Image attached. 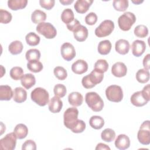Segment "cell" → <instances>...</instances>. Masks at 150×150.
I'll use <instances>...</instances> for the list:
<instances>
[{"instance_id": "cell-1", "label": "cell", "mask_w": 150, "mask_h": 150, "mask_svg": "<svg viewBox=\"0 0 150 150\" xmlns=\"http://www.w3.org/2000/svg\"><path fill=\"white\" fill-rule=\"evenodd\" d=\"M85 101L88 107L94 112H99L104 107L103 100L96 92L87 93L85 96Z\"/></svg>"}, {"instance_id": "cell-2", "label": "cell", "mask_w": 150, "mask_h": 150, "mask_svg": "<svg viewBox=\"0 0 150 150\" xmlns=\"http://www.w3.org/2000/svg\"><path fill=\"white\" fill-rule=\"evenodd\" d=\"M30 97L33 101L41 107L46 105L49 102V93L42 87L34 88L31 92Z\"/></svg>"}, {"instance_id": "cell-3", "label": "cell", "mask_w": 150, "mask_h": 150, "mask_svg": "<svg viewBox=\"0 0 150 150\" xmlns=\"http://www.w3.org/2000/svg\"><path fill=\"white\" fill-rule=\"evenodd\" d=\"M79 110L77 108L70 107L68 108L63 114V122L64 126L70 130L75 125L78 120Z\"/></svg>"}, {"instance_id": "cell-4", "label": "cell", "mask_w": 150, "mask_h": 150, "mask_svg": "<svg viewBox=\"0 0 150 150\" xmlns=\"http://www.w3.org/2000/svg\"><path fill=\"white\" fill-rule=\"evenodd\" d=\"M136 21V16L131 12H127L121 15L118 19L119 28L123 31L129 30Z\"/></svg>"}, {"instance_id": "cell-5", "label": "cell", "mask_w": 150, "mask_h": 150, "mask_svg": "<svg viewBox=\"0 0 150 150\" xmlns=\"http://www.w3.org/2000/svg\"><path fill=\"white\" fill-rule=\"evenodd\" d=\"M105 96L109 101L118 103L123 98V91L120 86L111 85L106 88Z\"/></svg>"}, {"instance_id": "cell-6", "label": "cell", "mask_w": 150, "mask_h": 150, "mask_svg": "<svg viewBox=\"0 0 150 150\" xmlns=\"http://www.w3.org/2000/svg\"><path fill=\"white\" fill-rule=\"evenodd\" d=\"M150 123L149 120L145 121L141 125L137 134L138 141L142 145H147L150 144Z\"/></svg>"}, {"instance_id": "cell-7", "label": "cell", "mask_w": 150, "mask_h": 150, "mask_svg": "<svg viewBox=\"0 0 150 150\" xmlns=\"http://www.w3.org/2000/svg\"><path fill=\"white\" fill-rule=\"evenodd\" d=\"M38 33L43 35L46 39H53L57 35V30L49 22H41L38 24L36 29Z\"/></svg>"}, {"instance_id": "cell-8", "label": "cell", "mask_w": 150, "mask_h": 150, "mask_svg": "<svg viewBox=\"0 0 150 150\" xmlns=\"http://www.w3.org/2000/svg\"><path fill=\"white\" fill-rule=\"evenodd\" d=\"M114 29V23L111 20H104L95 29V35L98 38L110 35Z\"/></svg>"}, {"instance_id": "cell-9", "label": "cell", "mask_w": 150, "mask_h": 150, "mask_svg": "<svg viewBox=\"0 0 150 150\" xmlns=\"http://www.w3.org/2000/svg\"><path fill=\"white\" fill-rule=\"evenodd\" d=\"M16 135L14 132L6 134L0 139V149L2 150H13L16 144Z\"/></svg>"}, {"instance_id": "cell-10", "label": "cell", "mask_w": 150, "mask_h": 150, "mask_svg": "<svg viewBox=\"0 0 150 150\" xmlns=\"http://www.w3.org/2000/svg\"><path fill=\"white\" fill-rule=\"evenodd\" d=\"M60 52L62 57L66 61L71 60L76 54L74 47L69 42H65L62 45Z\"/></svg>"}, {"instance_id": "cell-11", "label": "cell", "mask_w": 150, "mask_h": 150, "mask_svg": "<svg viewBox=\"0 0 150 150\" xmlns=\"http://www.w3.org/2000/svg\"><path fill=\"white\" fill-rule=\"evenodd\" d=\"M132 54L135 57L141 56L145 51L146 44L145 42L141 40H134L131 45Z\"/></svg>"}, {"instance_id": "cell-12", "label": "cell", "mask_w": 150, "mask_h": 150, "mask_svg": "<svg viewBox=\"0 0 150 150\" xmlns=\"http://www.w3.org/2000/svg\"><path fill=\"white\" fill-rule=\"evenodd\" d=\"M111 73L112 75L117 77H124L127 73V66L122 62H116L111 67Z\"/></svg>"}, {"instance_id": "cell-13", "label": "cell", "mask_w": 150, "mask_h": 150, "mask_svg": "<svg viewBox=\"0 0 150 150\" xmlns=\"http://www.w3.org/2000/svg\"><path fill=\"white\" fill-rule=\"evenodd\" d=\"M115 147L120 150L128 149L130 146V139L125 134H120L117 136L114 142Z\"/></svg>"}, {"instance_id": "cell-14", "label": "cell", "mask_w": 150, "mask_h": 150, "mask_svg": "<svg viewBox=\"0 0 150 150\" xmlns=\"http://www.w3.org/2000/svg\"><path fill=\"white\" fill-rule=\"evenodd\" d=\"M88 70L87 63L82 59H79L74 62L71 65V70L77 74H82Z\"/></svg>"}, {"instance_id": "cell-15", "label": "cell", "mask_w": 150, "mask_h": 150, "mask_svg": "<svg viewBox=\"0 0 150 150\" xmlns=\"http://www.w3.org/2000/svg\"><path fill=\"white\" fill-rule=\"evenodd\" d=\"M93 2L92 0H77L74 5V8L77 13L83 14L88 10Z\"/></svg>"}, {"instance_id": "cell-16", "label": "cell", "mask_w": 150, "mask_h": 150, "mask_svg": "<svg viewBox=\"0 0 150 150\" xmlns=\"http://www.w3.org/2000/svg\"><path fill=\"white\" fill-rule=\"evenodd\" d=\"M73 32L74 39L78 42H84L88 35L87 28L81 25H80Z\"/></svg>"}, {"instance_id": "cell-17", "label": "cell", "mask_w": 150, "mask_h": 150, "mask_svg": "<svg viewBox=\"0 0 150 150\" xmlns=\"http://www.w3.org/2000/svg\"><path fill=\"white\" fill-rule=\"evenodd\" d=\"M130 101L134 105L138 107H142L148 102L142 96L141 91H138L132 94L131 97Z\"/></svg>"}, {"instance_id": "cell-18", "label": "cell", "mask_w": 150, "mask_h": 150, "mask_svg": "<svg viewBox=\"0 0 150 150\" xmlns=\"http://www.w3.org/2000/svg\"><path fill=\"white\" fill-rule=\"evenodd\" d=\"M63 107V102L59 97H53L49 102V110L52 113L59 112Z\"/></svg>"}, {"instance_id": "cell-19", "label": "cell", "mask_w": 150, "mask_h": 150, "mask_svg": "<svg viewBox=\"0 0 150 150\" xmlns=\"http://www.w3.org/2000/svg\"><path fill=\"white\" fill-rule=\"evenodd\" d=\"M129 43L125 39H119L115 42V49L117 53L120 54H126L129 50Z\"/></svg>"}, {"instance_id": "cell-20", "label": "cell", "mask_w": 150, "mask_h": 150, "mask_svg": "<svg viewBox=\"0 0 150 150\" xmlns=\"http://www.w3.org/2000/svg\"><path fill=\"white\" fill-rule=\"evenodd\" d=\"M68 101L70 105L74 107H79L83 102V97L79 92L74 91L68 96Z\"/></svg>"}, {"instance_id": "cell-21", "label": "cell", "mask_w": 150, "mask_h": 150, "mask_svg": "<svg viewBox=\"0 0 150 150\" xmlns=\"http://www.w3.org/2000/svg\"><path fill=\"white\" fill-rule=\"evenodd\" d=\"M27 98V92L22 87H18L13 91V101L18 103H22L26 101Z\"/></svg>"}, {"instance_id": "cell-22", "label": "cell", "mask_w": 150, "mask_h": 150, "mask_svg": "<svg viewBox=\"0 0 150 150\" xmlns=\"http://www.w3.org/2000/svg\"><path fill=\"white\" fill-rule=\"evenodd\" d=\"M13 96V92L12 88L8 85L0 86V100L9 101Z\"/></svg>"}, {"instance_id": "cell-23", "label": "cell", "mask_w": 150, "mask_h": 150, "mask_svg": "<svg viewBox=\"0 0 150 150\" xmlns=\"http://www.w3.org/2000/svg\"><path fill=\"white\" fill-rule=\"evenodd\" d=\"M21 83L26 89H29L35 84L36 79L32 74L27 73L23 76L21 79Z\"/></svg>"}, {"instance_id": "cell-24", "label": "cell", "mask_w": 150, "mask_h": 150, "mask_svg": "<svg viewBox=\"0 0 150 150\" xmlns=\"http://www.w3.org/2000/svg\"><path fill=\"white\" fill-rule=\"evenodd\" d=\"M112 45L109 40H104L99 42L97 50L100 54L107 55L111 50Z\"/></svg>"}, {"instance_id": "cell-25", "label": "cell", "mask_w": 150, "mask_h": 150, "mask_svg": "<svg viewBox=\"0 0 150 150\" xmlns=\"http://www.w3.org/2000/svg\"><path fill=\"white\" fill-rule=\"evenodd\" d=\"M13 132L19 139H22L26 137L28 134V128L23 124H17L13 130Z\"/></svg>"}, {"instance_id": "cell-26", "label": "cell", "mask_w": 150, "mask_h": 150, "mask_svg": "<svg viewBox=\"0 0 150 150\" xmlns=\"http://www.w3.org/2000/svg\"><path fill=\"white\" fill-rule=\"evenodd\" d=\"M27 4V0H9L8 1V6L11 10L17 11L25 8Z\"/></svg>"}, {"instance_id": "cell-27", "label": "cell", "mask_w": 150, "mask_h": 150, "mask_svg": "<svg viewBox=\"0 0 150 150\" xmlns=\"http://www.w3.org/2000/svg\"><path fill=\"white\" fill-rule=\"evenodd\" d=\"M90 82L96 86V84L100 83L104 78V73L98 72L94 69L89 74L87 75Z\"/></svg>"}, {"instance_id": "cell-28", "label": "cell", "mask_w": 150, "mask_h": 150, "mask_svg": "<svg viewBox=\"0 0 150 150\" xmlns=\"http://www.w3.org/2000/svg\"><path fill=\"white\" fill-rule=\"evenodd\" d=\"M90 127L95 129H100L104 125V120L100 116L93 115L89 120Z\"/></svg>"}, {"instance_id": "cell-29", "label": "cell", "mask_w": 150, "mask_h": 150, "mask_svg": "<svg viewBox=\"0 0 150 150\" xmlns=\"http://www.w3.org/2000/svg\"><path fill=\"white\" fill-rule=\"evenodd\" d=\"M46 19V14L45 12L36 9L34 11L31 15L32 21L36 24H39V23L43 22Z\"/></svg>"}, {"instance_id": "cell-30", "label": "cell", "mask_w": 150, "mask_h": 150, "mask_svg": "<svg viewBox=\"0 0 150 150\" xmlns=\"http://www.w3.org/2000/svg\"><path fill=\"white\" fill-rule=\"evenodd\" d=\"M23 48V44L19 40L13 41L9 44L8 46V50L9 52L13 55L20 54L22 52Z\"/></svg>"}, {"instance_id": "cell-31", "label": "cell", "mask_w": 150, "mask_h": 150, "mask_svg": "<svg viewBox=\"0 0 150 150\" xmlns=\"http://www.w3.org/2000/svg\"><path fill=\"white\" fill-rule=\"evenodd\" d=\"M136 79L140 83H146L149 80V70L145 69H141L138 70L136 73Z\"/></svg>"}, {"instance_id": "cell-32", "label": "cell", "mask_w": 150, "mask_h": 150, "mask_svg": "<svg viewBox=\"0 0 150 150\" xmlns=\"http://www.w3.org/2000/svg\"><path fill=\"white\" fill-rule=\"evenodd\" d=\"M61 19L66 25L73 22L74 20V15L73 11L70 8L64 9L61 14Z\"/></svg>"}, {"instance_id": "cell-33", "label": "cell", "mask_w": 150, "mask_h": 150, "mask_svg": "<svg viewBox=\"0 0 150 150\" xmlns=\"http://www.w3.org/2000/svg\"><path fill=\"white\" fill-rule=\"evenodd\" d=\"M101 138L105 142H112L115 138V132L112 129L105 128L102 131Z\"/></svg>"}, {"instance_id": "cell-34", "label": "cell", "mask_w": 150, "mask_h": 150, "mask_svg": "<svg viewBox=\"0 0 150 150\" xmlns=\"http://www.w3.org/2000/svg\"><path fill=\"white\" fill-rule=\"evenodd\" d=\"M25 40L28 45L35 46L39 43L40 38L35 32H29L26 35Z\"/></svg>"}, {"instance_id": "cell-35", "label": "cell", "mask_w": 150, "mask_h": 150, "mask_svg": "<svg viewBox=\"0 0 150 150\" xmlns=\"http://www.w3.org/2000/svg\"><path fill=\"white\" fill-rule=\"evenodd\" d=\"M40 52L38 49H31L28 50L26 54L25 57L28 62L39 60L40 58Z\"/></svg>"}, {"instance_id": "cell-36", "label": "cell", "mask_w": 150, "mask_h": 150, "mask_svg": "<svg viewBox=\"0 0 150 150\" xmlns=\"http://www.w3.org/2000/svg\"><path fill=\"white\" fill-rule=\"evenodd\" d=\"M27 67L32 72L39 73L43 69V64L39 60L28 62L27 63Z\"/></svg>"}, {"instance_id": "cell-37", "label": "cell", "mask_w": 150, "mask_h": 150, "mask_svg": "<svg viewBox=\"0 0 150 150\" xmlns=\"http://www.w3.org/2000/svg\"><path fill=\"white\" fill-rule=\"evenodd\" d=\"M114 8L118 11L124 12L128 7V1L127 0H114L112 2Z\"/></svg>"}, {"instance_id": "cell-38", "label": "cell", "mask_w": 150, "mask_h": 150, "mask_svg": "<svg viewBox=\"0 0 150 150\" xmlns=\"http://www.w3.org/2000/svg\"><path fill=\"white\" fill-rule=\"evenodd\" d=\"M134 33L136 36L141 38H144L147 36V35H148V29L145 25H139L135 28Z\"/></svg>"}, {"instance_id": "cell-39", "label": "cell", "mask_w": 150, "mask_h": 150, "mask_svg": "<svg viewBox=\"0 0 150 150\" xmlns=\"http://www.w3.org/2000/svg\"><path fill=\"white\" fill-rule=\"evenodd\" d=\"M11 77L14 80H19L22 79L23 74V70L22 67L15 66L12 67L9 73Z\"/></svg>"}, {"instance_id": "cell-40", "label": "cell", "mask_w": 150, "mask_h": 150, "mask_svg": "<svg viewBox=\"0 0 150 150\" xmlns=\"http://www.w3.org/2000/svg\"><path fill=\"white\" fill-rule=\"evenodd\" d=\"M108 69V63L104 59H99L94 64V69L98 72L104 73Z\"/></svg>"}, {"instance_id": "cell-41", "label": "cell", "mask_w": 150, "mask_h": 150, "mask_svg": "<svg viewBox=\"0 0 150 150\" xmlns=\"http://www.w3.org/2000/svg\"><path fill=\"white\" fill-rule=\"evenodd\" d=\"M53 73L55 77L59 80H64L67 76V73L66 70L62 66H57L54 67Z\"/></svg>"}, {"instance_id": "cell-42", "label": "cell", "mask_w": 150, "mask_h": 150, "mask_svg": "<svg viewBox=\"0 0 150 150\" xmlns=\"http://www.w3.org/2000/svg\"><path fill=\"white\" fill-rule=\"evenodd\" d=\"M53 92L55 96L59 97H63L67 93L66 87L64 85L62 84H56L53 88Z\"/></svg>"}, {"instance_id": "cell-43", "label": "cell", "mask_w": 150, "mask_h": 150, "mask_svg": "<svg viewBox=\"0 0 150 150\" xmlns=\"http://www.w3.org/2000/svg\"><path fill=\"white\" fill-rule=\"evenodd\" d=\"M12 16L11 13L3 9H0V22L1 23L7 24L12 20Z\"/></svg>"}, {"instance_id": "cell-44", "label": "cell", "mask_w": 150, "mask_h": 150, "mask_svg": "<svg viewBox=\"0 0 150 150\" xmlns=\"http://www.w3.org/2000/svg\"><path fill=\"white\" fill-rule=\"evenodd\" d=\"M86 123L81 120H78L71 131L74 133H81L86 129Z\"/></svg>"}, {"instance_id": "cell-45", "label": "cell", "mask_w": 150, "mask_h": 150, "mask_svg": "<svg viewBox=\"0 0 150 150\" xmlns=\"http://www.w3.org/2000/svg\"><path fill=\"white\" fill-rule=\"evenodd\" d=\"M97 16L94 12H90L85 17V22L88 25H93L97 21Z\"/></svg>"}, {"instance_id": "cell-46", "label": "cell", "mask_w": 150, "mask_h": 150, "mask_svg": "<svg viewBox=\"0 0 150 150\" xmlns=\"http://www.w3.org/2000/svg\"><path fill=\"white\" fill-rule=\"evenodd\" d=\"M22 150H36V143L31 139L26 140L22 145Z\"/></svg>"}, {"instance_id": "cell-47", "label": "cell", "mask_w": 150, "mask_h": 150, "mask_svg": "<svg viewBox=\"0 0 150 150\" xmlns=\"http://www.w3.org/2000/svg\"><path fill=\"white\" fill-rule=\"evenodd\" d=\"M39 4L41 7L50 10L54 6V0H40Z\"/></svg>"}, {"instance_id": "cell-48", "label": "cell", "mask_w": 150, "mask_h": 150, "mask_svg": "<svg viewBox=\"0 0 150 150\" xmlns=\"http://www.w3.org/2000/svg\"><path fill=\"white\" fill-rule=\"evenodd\" d=\"M81 84L83 85V86L87 88V89H89V88H91L93 87H94V86L90 82V81L89 80L87 75L85 76L84 77H83L82 80H81Z\"/></svg>"}, {"instance_id": "cell-49", "label": "cell", "mask_w": 150, "mask_h": 150, "mask_svg": "<svg viewBox=\"0 0 150 150\" xmlns=\"http://www.w3.org/2000/svg\"><path fill=\"white\" fill-rule=\"evenodd\" d=\"M80 24V22L76 19H74V20L71 22V23L66 25L67 28L68 29V30L73 32Z\"/></svg>"}, {"instance_id": "cell-50", "label": "cell", "mask_w": 150, "mask_h": 150, "mask_svg": "<svg viewBox=\"0 0 150 150\" xmlns=\"http://www.w3.org/2000/svg\"><path fill=\"white\" fill-rule=\"evenodd\" d=\"M149 90H150V85L147 84L143 88L142 90L141 91L142 96L148 101L150 100V91Z\"/></svg>"}, {"instance_id": "cell-51", "label": "cell", "mask_w": 150, "mask_h": 150, "mask_svg": "<svg viewBox=\"0 0 150 150\" xmlns=\"http://www.w3.org/2000/svg\"><path fill=\"white\" fill-rule=\"evenodd\" d=\"M149 60H150V54H147L143 59V66L145 69L149 70L150 68V64H149Z\"/></svg>"}, {"instance_id": "cell-52", "label": "cell", "mask_w": 150, "mask_h": 150, "mask_svg": "<svg viewBox=\"0 0 150 150\" xmlns=\"http://www.w3.org/2000/svg\"><path fill=\"white\" fill-rule=\"evenodd\" d=\"M96 150H99V149H108L110 150V148L107 145L103 143H99L97 145L96 147Z\"/></svg>"}, {"instance_id": "cell-53", "label": "cell", "mask_w": 150, "mask_h": 150, "mask_svg": "<svg viewBox=\"0 0 150 150\" xmlns=\"http://www.w3.org/2000/svg\"><path fill=\"white\" fill-rule=\"evenodd\" d=\"M73 0H60L59 2L63 5H68L73 2Z\"/></svg>"}, {"instance_id": "cell-54", "label": "cell", "mask_w": 150, "mask_h": 150, "mask_svg": "<svg viewBox=\"0 0 150 150\" xmlns=\"http://www.w3.org/2000/svg\"><path fill=\"white\" fill-rule=\"evenodd\" d=\"M143 1H140V0H137V1H134V0H132V2L134 3V4H135V5H138V4H139L142 3V2H143Z\"/></svg>"}]
</instances>
